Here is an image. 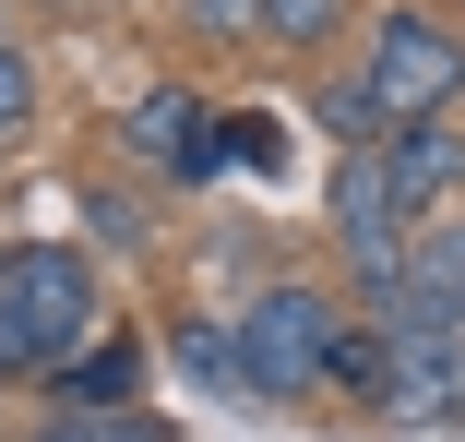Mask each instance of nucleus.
<instances>
[{
    "instance_id": "11",
    "label": "nucleus",
    "mask_w": 465,
    "mask_h": 442,
    "mask_svg": "<svg viewBox=\"0 0 465 442\" xmlns=\"http://www.w3.org/2000/svg\"><path fill=\"white\" fill-rule=\"evenodd\" d=\"M382 383H394V323H382V311H358V323H346V347H334V395L382 407Z\"/></svg>"
},
{
    "instance_id": "13",
    "label": "nucleus",
    "mask_w": 465,
    "mask_h": 442,
    "mask_svg": "<svg viewBox=\"0 0 465 442\" xmlns=\"http://www.w3.org/2000/svg\"><path fill=\"white\" fill-rule=\"evenodd\" d=\"M334 25H346V0H262V36H274V48H299V60L334 48Z\"/></svg>"
},
{
    "instance_id": "6",
    "label": "nucleus",
    "mask_w": 465,
    "mask_h": 442,
    "mask_svg": "<svg viewBox=\"0 0 465 442\" xmlns=\"http://www.w3.org/2000/svg\"><path fill=\"white\" fill-rule=\"evenodd\" d=\"M382 323H394V335H465V204L406 239L394 287H382Z\"/></svg>"
},
{
    "instance_id": "10",
    "label": "nucleus",
    "mask_w": 465,
    "mask_h": 442,
    "mask_svg": "<svg viewBox=\"0 0 465 442\" xmlns=\"http://www.w3.org/2000/svg\"><path fill=\"white\" fill-rule=\"evenodd\" d=\"M25 442H179L155 407H48Z\"/></svg>"
},
{
    "instance_id": "12",
    "label": "nucleus",
    "mask_w": 465,
    "mask_h": 442,
    "mask_svg": "<svg viewBox=\"0 0 465 442\" xmlns=\"http://www.w3.org/2000/svg\"><path fill=\"white\" fill-rule=\"evenodd\" d=\"M167 347H179V371H192L203 395H251V371H239V323H179Z\"/></svg>"
},
{
    "instance_id": "2",
    "label": "nucleus",
    "mask_w": 465,
    "mask_h": 442,
    "mask_svg": "<svg viewBox=\"0 0 465 442\" xmlns=\"http://www.w3.org/2000/svg\"><path fill=\"white\" fill-rule=\"evenodd\" d=\"M96 335V263L72 239H0V371H60Z\"/></svg>"
},
{
    "instance_id": "16",
    "label": "nucleus",
    "mask_w": 465,
    "mask_h": 442,
    "mask_svg": "<svg viewBox=\"0 0 465 442\" xmlns=\"http://www.w3.org/2000/svg\"><path fill=\"white\" fill-rule=\"evenodd\" d=\"M203 36H262V0H179Z\"/></svg>"
},
{
    "instance_id": "3",
    "label": "nucleus",
    "mask_w": 465,
    "mask_h": 442,
    "mask_svg": "<svg viewBox=\"0 0 465 442\" xmlns=\"http://www.w3.org/2000/svg\"><path fill=\"white\" fill-rule=\"evenodd\" d=\"M358 84H370V108H382V132H394V120H441V108L465 96V36H453L441 13H382Z\"/></svg>"
},
{
    "instance_id": "17",
    "label": "nucleus",
    "mask_w": 465,
    "mask_h": 442,
    "mask_svg": "<svg viewBox=\"0 0 465 442\" xmlns=\"http://www.w3.org/2000/svg\"><path fill=\"white\" fill-rule=\"evenodd\" d=\"M274 156H287L274 120H227V167H274Z\"/></svg>"
},
{
    "instance_id": "8",
    "label": "nucleus",
    "mask_w": 465,
    "mask_h": 442,
    "mask_svg": "<svg viewBox=\"0 0 465 442\" xmlns=\"http://www.w3.org/2000/svg\"><path fill=\"white\" fill-rule=\"evenodd\" d=\"M370 156H382V167H394V192L418 204V227L465 204V132H453V120H394V132H382V144H370Z\"/></svg>"
},
{
    "instance_id": "14",
    "label": "nucleus",
    "mask_w": 465,
    "mask_h": 442,
    "mask_svg": "<svg viewBox=\"0 0 465 442\" xmlns=\"http://www.w3.org/2000/svg\"><path fill=\"white\" fill-rule=\"evenodd\" d=\"M84 227H96L108 251H143V239H155V216H143V204H120V192H84Z\"/></svg>"
},
{
    "instance_id": "15",
    "label": "nucleus",
    "mask_w": 465,
    "mask_h": 442,
    "mask_svg": "<svg viewBox=\"0 0 465 442\" xmlns=\"http://www.w3.org/2000/svg\"><path fill=\"white\" fill-rule=\"evenodd\" d=\"M25 108H36V60L0 36V132H25Z\"/></svg>"
},
{
    "instance_id": "7",
    "label": "nucleus",
    "mask_w": 465,
    "mask_h": 442,
    "mask_svg": "<svg viewBox=\"0 0 465 442\" xmlns=\"http://www.w3.org/2000/svg\"><path fill=\"white\" fill-rule=\"evenodd\" d=\"M370 418H394L406 442H453L465 430V335H394V383Z\"/></svg>"
},
{
    "instance_id": "1",
    "label": "nucleus",
    "mask_w": 465,
    "mask_h": 442,
    "mask_svg": "<svg viewBox=\"0 0 465 442\" xmlns=\"http://www.w3.org/2000/svg\"><path fill=\"white\" fill-rule=\"evenodd\" d=\"M346 299L311 287V276H274L251 311H239V371H251V407H311L334 395V347H346Z\"/></svg>"
},
{
    "instance_id": "18",
    "label": "nucleus",
    "mask_w": 465,
    "mask_h": 442,
    "mask_svg": "<svg viewBox=\"0 0 465 442\" xmlns=\"http://www.w3.org/2000/svg\"><path fill=\"white\" fill-rule=\"evenodd\" d=\"M48 13H108V0H48Z\"/></svg>"
},
{
    "instance_id": "9",
    "label": "nucleus",
    "mask_w": 465,
    "mask_h": 442,
    "mask_svg": "<svg viewBox=\"0 0 465 442\" xmlns=\"http://www.w3.org/2000/svg\"><path fill=\"white\" fill-rule=\"evenodd\" d=\"M143 371H155L143 335H84L72 359L48 371V395H60V407H143Z\"/></svg>"
},
{
    "instance_id": "4",
    "label": "nucleus",
    "mask_w": 465,
    "mask_h": 442,
    "mask_svg": "<svg viewBox=\"0 0 465 442\" xmlns=\"http://www.w3.org/2000/svg\"><path fill=\"white\" fill-rule=\"evenodd\" d=\"M334 251H346V276H358V299L382 311V287H394V263H406V239H418V204L394 192V167L370 156V144H346L334 156Z\"/></svg>"
},
{
    "instance_id": "5",
    "label": "nucleus",
    "mask_w": 465,
    "mask_h": 442,
    "mask_svg": "<svg viewBox=\"0 0 465 442\" xmlns=\"http://www.w3.org/2000/svg\"><path fill=\"white\" fill-rule=\"evenodd\" d=\"M120 156L143 167V180H167V192H215L227 180V120L192 96V84H143V96L120 108Z\"/></svg>"
}]
</instances>
